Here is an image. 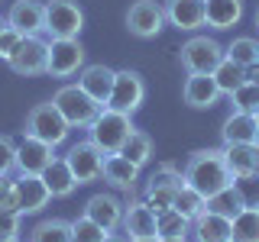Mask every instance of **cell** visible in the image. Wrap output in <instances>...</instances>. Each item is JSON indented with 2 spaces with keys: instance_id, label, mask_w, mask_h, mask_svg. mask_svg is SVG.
Wrapping results in <instances>:
<instances>
[{
  "instance_id": "obj_26",
  "label": "cell",
  "mask_w": 259,
  "mask_h": 242,
  "mask_svg": "<svg viewBox=\"0 0 259 242\" xmlns=\"http://www.w3.org/2000/svg\"><path fill=\"white\" fill-rule=\"evenodd\" d=\"M42 181H46L49 194H52V197H59V200L71 197V194H75V188H78V177L71 174L68 161H65L62 155H55V161L42 171Z\"/></svg>"
},
{
  "instance_id": "obj_27",
  "label": "cell",
  "mask_w": 259,
  "mask_h": 242,
  "mask_svg": "<svg viewBox=\"0 0 259 242\" xmlns=\"http://www.w3.org/2000/svg\"><path fill=\"white\" fill-rule=\"evenodd\" d=\"M26 242H71V223L59 220V216H49V220H39L29 229Z\"/></svg>"
},
{
  "instance_id": "obj_4",
  "label": "cell",
  "mask_w": 259,
  "mask_h": 242,
  "mask_svg": "<svg viewBox=\"0 0 259 242\" xmlns=\"http://www.w3.org/2000/svg\"><path fill=\"white\" fill-rule=\"evenodd\" d=\"M227 58L224 45L210 36H191L178 52V62L188 75H214V68Z\"/></svg>"
},
{
  "instance_id": "obj_8",
  "label": "cell",
  "mask_w": 259,
  "mask_h": 242,
  "mask_svg": "<svg viewBox=\"0 0 259 242\" xmlns=\"http://www.w3.org/2000/svg\"><path fill=\"white\" fill-rule=\"evenodd\" d=\"M185 188V174L178 171L175 165H159L156 171L149 174V181H146V194H143V200L149 204L156 213H162V210H168L172 207V200H175V194Z\"/></svg>"
},
{
  "instance_id": "obj_28",
  "label": "cell",
  "mask_w": 259,
  "mask_h": 242,
  "mask_svg": "<svg viewBox=\"0 0 259 242\" xmlns=\"http://www.w3.org/2000/svg\"><path fill=\"white\" fill-rule=\"evenodd\" d=\"M214 81H217V87H221V94L230 97V94L243 84V81H249V68H243V65L224 58V62L214 68Z\"/></svg>"
},
{
  "instance_id": "obj_14",
  "label": "cell",
  "mask_w": 259,
  "mask_h": 242,
  "mask_svg": "<svg viewBox=\"0 0 259 242\" xmlns=\"http://www.w3.org/2000/svg\"><path fill=\"white\" fill-rule=\"evenodd\" d=\"M7 26L20 36H42L46 29V4L42 0H13L7 10Z\"/></svg>"
},
{
  "instance_id": "obj_34",
  "label": "cell",
  "mask_w": 259,
  "mask_h": 242,
  "mask_svg": "<svg viewBox=\"0 0 259 242\" xmlns=\"http://www.w3.org/2000/svg\"><path fill=\"white\" fill-rule=\"evenodd\" d=\"M207 210H214V213H221L227 216V220H233V216L243 210V197H240V191L233 188H224V191H217L214 197H207Z\"/></svg>"
},
{
  "instance_id": "obj_2",
  "label": "cell",
  "mask_w": 259,
  "mask_h": 242,
  "mask_svg": "<svg viewBox=\"0 0 259 242\" xmlns=\"http://www.w3.org/2000/svg\"><path fill=\"white\" fill-rule=\"evenodd\" d=\"M133 129L136 126H133V119H130L126 113L101 107V110H97V116L91 119V126H88V139H91L104 155H110V152L123 149V142L133 136Z\"/></svg>"
},
{
  "instance_id": "obj_40",
  "label": "cell",
  "mask_w": 259,
  "mask_h": 242,
  "mask_svg": "<svg viewBox=\"0 0 259 242\" xmlns=\"http://www.w3.org/2000/svg\"><path fill=\"white\" fill-rule=\"evenodd\" d=\"M20 32H16V29H10V26H4V29H0V58H10V55L16 52V45H20Z\"/></svg>"
},
{
  "instance_id": "obj_35",
  "label": "cell",
  "mask_w": 259,
  "mask_h": 242,
  "mask_svg": "<svg viewBox=\"0 0 259 242\" xmlns=\"http://www.w3.org/2000/svg\"><path fill=\"white\" fill-rule=\"evenodd\" d=\"M230 107L237 113H259V84L256 81H243L237 91L230 94Z\"/></svg>"
},
{
  "instance_id": "obj_47",
  "label": "cell",
  "mask_w": 259,
  "mask_h": 242,
  "mask_svg": "<svg viewBox=\"0 0 259 242\" xmlns=\"http://www.w3.org/2000/svg\"><path fill=\"white\" fill-rule=\"evenodd\" d=\"M4 26H7V20H0V29H4Z\"/></svg>"
},
{
  "instance_id": "obj_21",
  "label": "cell",
  "mask_w": 259,
  "mask_h": 242,
  "mask_svg": "<svg viewBox=\"0 0 259 242\" xmlns=\"http://www.w3.org/2000/svg\"><path fill=\"white\" fill-rule=\"evenodd\" d=\"M101 177L110 184V188L133 194L136 181H140V165H133V161L126 155H120V152H110V155H104V174Z\"/></svg>"
},
{
  "instance_id": "obj_37",
  "label": "cell",
  "mask_w": 259,
  "mask_h": 242,
  "mask_svg": "<svg viewBox=\"0 0 259 242\" xmlns=\"http://www.w3.org/2000/svg\"><path fill=\"white\" fill-rule=\"evenodd\" d=\"M233 188L240 191L243 207L259 210V174H246V177H233Z\"/></svg>"
},
{
  "instance_id": "obj_18",
  "label": "cell",
  "mask_w": 259,
  "mask_h": 242,
  "mask_svg": "<svg viewBox=\"0 0 259 242\" xmlns=\"http://www.w3.org/2000/svg\"><path fill=\"white\" fill-rule=\"evenodd\" d=\"M126 239H140V236H156V210H152L146 200H126L123 210V223H120Z\"/></svg>"
},
{
  "instance_id": "obj_43",
  "label": "cell",
  "mask_w": 259,
  "mask_h": 242,
  "mask_svg": "<svg viewBox=\"0 0 259 242\" xmlns=\"http://www.w3.org/2000/svg\"><path fill=\"white\" fill-rule=\"evenodd\" d=\"M249 81H256V84H259V62L253 65V68H249Z\"/></svg>"
},
{
  "instance_id": "obj_30",
  "label": "cell",
  "mask_w": 259,
  "mask_h": 242,
  "mask_svg": "<svg viewBox=\"0 0 259 242\" xmlns=\"http://www.w3.org/2000/svg\"><path fill=\"white\" fill-rule=\"evenodd\" d=\"M172 210H178V213H182L185 220H191V223H194V220H198V216L207 210V197H204V194H198L194 188H188V184H185V188L175 194V200H172Z\"/></svg>"
},
{
  "instance_id": "obj_10",
  "label": "cell",
  "mask_w": 259,
  "mask_h": 242,
  "mask_svg": "<svg viewBox=\"0 0 259 242\" xmlns=\"http://www.w3.org/2000/svg\"><path fill=\"white\" fill-rule=\"evenodd\" d=\"M165 7L159 0H133L126 10V29L136 39H156L165 29Z\"/></svg>"
},
{
  "instance_id": "obj_33",
  "label": "cell",
  "mask_w": 259,
  "mask_h": 242,
  "mask_svg": "<svg viewBox=\"0 0 259 242\" xmlns=\"http://www.w3.org/2000/svg\"><path fill=\"white\" fill-rule=\"evenodd\" d=\"M120 155H126L133 165H149V158H152V139H149V133H143V129H133V136L123 142V149H120Z\"/></svg>"
},
{
  "instance_id": "obj_24",
  "label": "cell",
  "mask_w": 259,
  "mask_h": 242,
  "mask_svg": "<svg viewBox=\"0 0 259 242\" xmlns=\"http://www.w3.org/2000/svg\"><path fill=\"white\" fill-rule=\"evenodd\" d=\"M221 139H224V145L259 142V119L253 116V113H237L233 110L230 116L224 119V126H221Z\"/></svg>"
},
{
  "instance_id": "obj_7",
  "label": "cell",
  "mask_w": 259,
  "mask_h": 242,
  "mask_svg": "<svg viewBox=\"0 0 259 242\" xmlns=\"http://www.w3.org/2000/svg\"><path fill=\"white\" fill-rule=\"evenodd\" d=\"M143 100H146V81H143V75L133 71V68H120L117 75H113V91H110V97H107L104 107L133 116V113L143 107Z\"/></svg>"
},
{
  "instance_id": "obj_6",
  "label": "cell",
  "mask_w": 259,
  "mask_h": 242,
  "mask_svg": "<svg viewBox=\"0 0 259 242\" xmlns=\"http://www.w3.org/2000/svg\"><path fill=\"white\" fill-rule=\"evenodd\" d=\"M52 103H55V110L65 116V123H68L71 129H88V126H91V119L97 116V110H101V103L91 100V97L81 91L78 84L59 87L55 97H52Z\"/></svg>"
},
{
  "instance_id": "obj_5",
  "label": "cell",
  "mask_w": 259,
  "mask_h": 242,
  "mask_svg": "<svg viewBox=\"0 0 259 242\" xmlns=\"http://www.w3.org/2000/svg\"><path fill=\"white\" fill-rule=\"evenodd\" d=\"M23 133L36 136V139H42V142H49V145L59 149V145L68 139L71 126L65 123V116L55 110V103L49 100V103H36V107L26 113V126H23Z\"/></svg>"
},
{
  "instance_id": "obj_1",
  "label": "cell",
  "mask_w": 259,
  "mask_h": 242,
  "mask_svg": "<svg viewBox=\"0 0 259 242\" xmlns=\"http://www.w3.org/2000/svg\"><path fill=\"white\" fill-rule=\"evenodd\" d=\"M182 174H185V184L198 194H204V197H214L217 191L233 184V174L224 161V149H194L185 158Z\"/></svg>"
},
{
  "instance_id": "obj_42",
  "label": "cell",
  "mask_w": 259,
  "mask_h": 242,
  "mask_svg": "<svg viewBox=\"0 0 259 242\" xmlns=\"http://www.w3.org/2000/svg\"><path fill=\"white\" fill-rule=\"evenodd\" d=\"M101 242H126V236H123V232H107Z\"/></svg>"
},
{
  "instance_id": "obj_25",
  "label": "cell",
  "mask_w": 259,
  "mask_h": 242,
  "mask_svg": "<svg viewBox=\"0 0 259 242\" xmlns=\"http://www.w3.org/2000/svg\"><path fill=\"white\" fill-rule=\"evenodd\" d=\"M243 20V0H207V13H204V26L227 32Z\"/></svg>"
},
{
  "instance_id": "obj_44",
  "label": "cell",
  "mask_w": 259,
  "mask_h": 242,
  "mask_svg": "<svg viewBox=\"0 0 259 242\" xmlns=\"http://www.w3.org/2000/svg\"><path fill=\"white\" fill-rule=\"evenodd\" d=\"M126 242H159V236H140V239H126Z\"/></svg>"
},
{
  "instance_id": "obj_9",
  "label": "cell",
  "mask_w": 259,
  "mask_h": 242,
  "mask_svg": "<svg viewBox=\"0 0 259 242\" xmlns=\"http://www.w3.org/2000/svg\"><path fill=\"white\" fill-rule=\"evenodd\" d=\"M84 68V45L78 39H49L46 75L49 78H71Z\"/></svg>"
},
{
  "instance_id": "obj_48",
  "label": "cell",
  "mask_w": 259,
  "mask_h": 242,
  "mask_svg": "<svg viewBox=\"0 0 259 242\" xmlns=\"http://www.w3.org/2000/svg\"><path fill=\"white\" fill-rule=\"evenodd\" d=\"M256 119H259V113H256Z\"/></svg>"
},
{
  "instance_id": "obj_11",
  "label": "cell",
  "mask_w": 259,
  "mask_h": 242,
  "mask_svg": "<svg viewBox=\"0 0 259 242\" xmlns=\"http://www.w3.org/2000/svg\"><path fill=\"white\" fill-rule=\"evenodd\" d=\"M68 161L71 174L78 177V184H91V181H101L104 174V152L97 149L91 139H81L75 145H68V152L62 155Z\"/></svg>"
},
{
  "instance_id": "obj_3",
  "label": "cell",
  "mask_w": 259,
  "mask_h": 242,
  "mask_svg": "<svg viewBox=\"0 0 259 242\" xmlns=\"http://www.w3.org/2000/svg\"><path fill=\"white\" fill-rule=\"evenodd\" d=\"M84 29V10L78 0H46V36L49 39H78Z\"/></svg>"
},
{
  "instance_id": "obj_46",
  "label": "cell",
  "mask_w": 259,
  "mask_h": 242,
  "mask_svg": "<svg viewBox=\"0 0 259 242\" xmlns=\"http://www.w3.org/2000/svg\"><path fill=\"white\" fill-rule=\"evenodd\" d=\"M256 29H259V10H256Z\"/></svg>"
},
{
  "instance_id": "obj_29",
  "label": "cell",
  "mask_w": 259,
  "mask_h": 242,
  "mask_svg": "<svg viewBox=\"0 0 259 242\" xmlns=\"http://www.w3.org/2000/svg\"><path fill=\"white\" fill-rule=\"evenodd\" d=\"M191 232V220H185L178 210H162L156 213V236L159 239H178V236H188Z\"/></svg>"
},
{
  "instance_id": "obj_15",
  "label": "cell",
  "mask_w": 259,
  "mask_h": 242,
  "mask_svg": "<svg viewBox=\"0 0 259 242\" xmlns=\"http://www.w3.org/2000/svg\"><path fill=\"white\" fill-rule=\"evenodd\" d=\"M123 210H126V204L117 194L101 191V194H94V197H88V204H84L81 213H84L88 220H94L97 226H104L107 232H117L120 223H123Z\"/></svg>"
},
{
  "instance_id": "obj_16",
  "label": "cell",
  "mask_w": 259,
  "mask_h": 242,
  "mask_svg": "<svg viewBox=\"0 0 259 242\" xmlns=\"http://www.w3.org/2000/svg\"><path fill=\"white\" fill-rule=\"evenodd\" d=\"M16 210H20L23 216L29 213H39L49 200H52V194H49L42 174H16Z\"/></svg>"
},
{
  "instance_id": "obj_41",
  "label": "cell",
  "mask_w": 259,
  "mask_h": 242,
  "mask_svg": "<svg viewBox=\"0 0 259 242\" xmlns=\"http://www.w3.org/2000/svg\"><path fill=\"white\" fill-rule=\"evenodd\" d=\"M0 210H16V181L0 177Z\"/></svg>"
},
{
  "instance_id": "obj_31",
  "label": "cell",
  "mask_w": 259,
  "mask_h": 242,
  "mask_svg": "<svg viewBox=\"0 0 259 242\" xmlns=\"http://www.w3.org/2000/svg\"><path fill=\"white\" fill-rule=\"evenodd\" d=\"M224 52H227V58H230V62L243 65V68H253V65L259 62V39L256 36H237L230 45L224 48Z\"/></svg>"
},
{
  "instance_id": "obj_22",
  "label": "cell",
  "mask_w": 259,
  "mask_h": 242,
  "mask_svg": "<svg viewBox=\"0 0 259 242\" xmlns=\"http://www.w3.org/2000/svg\"><path fill=\"white\" fill-rule=\"evenodd\" d=\"M191 236H194V242H230L233 220L214 213V210H204V213L191 223Z\"/></svg>"
},
{
  "instance_id": "obj_38",
  "label": "cell",
  "mask_w": 259,
  "mask_h": 242,
  "mask_svg": "<svg viewBox=\"0 0 259 242\" xmlns=\"http://www.w3.org/2000/svg\"><path fill=\"white\" fill-rule=\"evenodd\" d=\"M23 213L20 210H0V242H20Z\"/></svg>"
},
{
  "instance_id": "obj_13",
  "label": "cell",
  "mask_w": 259,
  "mask_h": 242,
  "mask_svg": "<svg viewBox=\"0 0 259 242\" xmlns=\"http://www.w3.org/2000/svg\"><path fill=\"white\" fill-rule=\"evenodd\" d=\"M52 161H55V145L23 133V139L16 142V174H42Z\"/></svg>"
},
{
  "instance_id": "obj_39",
  "label": "cell",
  "mask_w": 259,
  "mask_h": 242,
  "mask_svg": "<svg viewBox=\"0 0 259 242\" xmlns=\"http://www.w3.org/2000/svg\"><path fill=\"white\" fill-rule=\"evenodd\" d=\"M10 171H16V142L0 133V177H10Z\"/></svg>"
},
{
  "instance_id": "obj_23",
  "label": "cell",
  "mask_w": 259,
  "mask_h": 242,
  "mask_svg": "<svg viewBox=\"0 0 259 242\" xmlns=\"http://www.w3.org/2000/svg\"><path fill=\"white\" fill-rule=\"evenodd\" d=\"M224 161H227V168H230V174H233V177L259 174V142L224 145Z\"/></svg>"
},
{
  "instance_id": "obj_32",
  "label": "cell",
  "mask_w": 259,
  "mask_h": 242,
  "mask_svg": "<svg viewBox=\"0 0 259 242\" xmlns=\"http://www.w3.org/2000/svg\"><path fill=\"white\" fill-rule=\"evenodd\" d=\"M230 242H259V210L243 207L233 216V236Z\"/></svg>"
},
{
  "instance_id": "obj_20",
  "label": "cell",
  "mask_w": 259,
  "mask_h": 242,
  "mask_svg": "<svg viewBox=\"0 0 259 242\" xmlns=\"http://www.w3.org/2000/svg\"><path fill=\"white\" fill-rule=\"evenodd\" d=\"M113 75H117V71L107 68V65H84L81 75H78V87L91 97V100H97L104 107L110 91H113Z\"/></svg>"
},
{
  "instance_id": "obj_36",
  "label": "cell",
  "mask_w": 259,
  "mask_h": 242,
  "mask_svg": "<svg viewBox=\"0 0 259 242\" xmlns=\"http://www.w3.org/2000/svg\"><path fill=\"white\" fill-rule=\"evenodd\" d=\"M104 236H107V229L97 226L94 220H88L84 213L71 220V242H101Z\"/></svg>"
},
{
  "instance_id": "obj_17",
  "label": "cell",
  "mask_w": 259,
  "mask_h": 242,
  "mask_svg": "<svg viewBox=\"0 0 259 242\" xmlns=\"http://www.w3.org/2000/svg\"><path fill=\"white\" fill-rule=\"evenodd\" d=\"M165 20L182 32H198L204 26L207 0H165Z\"/></svg>"
},
{
  "instance_id": "obj_19",
  "label": "cell",
  "mask_w": 259,
  "mask_h": 242,
  "mask_svg": "<svg viewBox=\"0 0 259 242\" xmlns=\"http://www.w3.org/2000/svg\"><path fill=\"white\" fill-rule=\"evenodd\" d=\"M182 97L191 110H210L217 100H221V87H217L214 75H188L182 87Z\"/></svg>"
},
{
  "instance_id": "obj_12",
  "label": "cell",
  "mask_w": 259,
  "mask_h": 242,
  "mask_svg": "<svg viewBox=\"0 0 259 242\" xmlns=\"http://www.w3.org/2000/svg\"><path fill=\"white\" fill-rule=\"evenodd\" d=\"M46 55H49V39L42 36H23L16 52L7 58V65L16 71V75H46Z\"/></svg>"
},
{
  "instance_id": "obj_45",
  "label": "cell",
  "mask_w": 259,
  "mask_h": 242,
  "mask_svg": "<svg viewBox=\"0 0 259 242\" xmlns=\"http://www.w3.org/2000/svg\"><path fill=\"white\" fill-rule=\"evenodd\" d=\"M159 242H188V236H178V239H159Z\"/></svg>"
}]
</instances>
